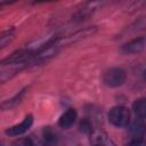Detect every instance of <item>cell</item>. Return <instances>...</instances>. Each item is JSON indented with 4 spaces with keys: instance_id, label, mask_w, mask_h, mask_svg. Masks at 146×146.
<instances>
[{
    "instance_id": "1",
    "label": "cell",
    "mask_w": 146,
    "mask_h": 146,
    "mask_svg": "<svg viewBox=\"0 0 146 146\" xmlns=\"http://www.w3.org/2000/svg\"><path fill=\"white\" fill-rule=\"evenodd\" d=\"M108 120L115 127H127L130 121V111L124 106H115L110 111Z\"/></svg>"
},
{
    "instance_id": "2",
    "label": "cell",
    "mask_w": 146,
    "mask_h": 146,
    "mask_svg": "<svg viewBox=\"0 0 146 146\" xmlns=\"http://www.w3.org/2000/svg\"><path fill=\"white\" fill-rule=\"evenodd\" d=\"M125 80V72L120 67H112L103 75V81L108 87H119Z\"/></svg>"
},
{
    "instance_id": "3",
    "label": "cell",
    "mask_w": 146,
    "mask_h": 146,
    "mask_svg": "<svg viewBox=\"0 0 146 146\" xmlns=\"http://www.w3.org/2000/svg\"><path fill=\"white\" fill-rule=\"evenodd\" d=\"M32 57L31 52L27 49H18L9 55L7 58L1 60V65L5 64H24Z\"/></svg>"
},
{
    "instance_id": "4",
    "label": "cell",
    "mask_w": 146,
    "mask_h": 146,
    "mask_svg": "<svg viewBox=\"0 0 146 146\" xmlns=\"http://www.w3.org/2000/svg\"><path fill=\"white\" fill-rule=\"evenodd\" d=\"M90 144L92 146H116L114 141L103 130L96 129L90 132Z\"/></svg>"
},
{
    "instance_id": "5",
    "label": "cell",
    "mask_w": 146,
    "mask_h": 146,
    "mask_svg": "<svg viewBox=\"0 0 146 146\" xmlns=\"http://www.w3.org/2000/svg\"><path fill=\"white\" fill-rule=\"evenodd\" d=\"M32 123H33V116H32V115H26V116L24 117V120H23L19 124H15V125L8 128V129L6 130V133H7L8 136H10V137L21 136V135H23L24 132H26V131L31 128Z\"/></svg>"
},
{
    "instance_id": "6",
    "label": "cell",
    "mask_w": 146,
    "mask_h": 146,
    "mask_svg": "<svg viewBox=\"0 0 146 146\" xmlns=\"http://www.w3.org/2000/svg\"><path fill=\"white\" fill-rule=\"evenodd\" d=\"M24 64H5L1 65V71H0V80L1 82H6L10 78H13L15 74H17L24 66Z\"/></svg>"
},
{
    "instance_id": "7",
    "label": "cell",
    "mask_w": 146,
    "mask_h": 146,
    "mask_svg": "<svg viewBox=\"0 0 146 146\" xmlns=\"http://www.w3.org/2000/svg\"><path fill=\"white\" fill-rule=\"evenodd\" d=\"M146 49V36H140L131 40L123 46V50L128 54H138Z\"/></svg>"
},
{
    "instance_id": "8",
    "label": "cell",
    "mask_w": 146,
    "mask_h": 146,
    "mask_svg": "<svg viewBox=\"0 0 146 146\" xmlns=\"http://www.w3.org/2000/svg\"><path fill=\"white\" fill-rule=\"evenodd\" d=\"M75 119H76V111L74 108H68L59 117L58 125L62 127V128L67 129V128H70V127H72L74 124Z\"/></svg>"
},
{
    "instance_id": "9",
    "label": "cell",
    "mask_w": 146,
    "mask_h": 146,
    "mask_svg": "<svg viewBox=\"0 0 146 146\" xmlns=\"http://www.w3.org/2000/svg\"><path fill=\"white\" fill-rule=\"evenodd\" d=\"M129 131H130V133L132 135V137L135 139H140L144 136L145 131H146V127H145V124L143 123L141 120H136L131 123Z\"/></svg>"
},
{
    "instance_id": "10",
    "label": "cell",
    "mask_w": 146,
    "mask_h": 146,
    "mask_svg": "<svg viewBox=\"0 0 146 146\" xmlns=\"http://www.w3.org/2000/svg\"><path fill=\"white\" fill-rule=\"evenodd\" d=\"M41 140L46 146H55L57 143V137L56 133L54 132V130L49 127L43 128L42 129V136H41Z\"/></svg>"
},
{
    "instance_id": "11",
    "label": "cell",
    "mask_w": 146,
    "mask_h": 146,
    "mask_svg": "<svg viewBox=\"0 0 146 146\" xmlns=\"http://www.w3.org/2000/svg\"><path fill=\"white\" fill-rule=\"evenodd\" d=\"M133 112L139 119H146V98H139L133 103Z\"/></svg>"
},
{
    "instance_id": "12",
    "label": "cell",
    "mask_w": 146,
    "mask_h": 146,
    "mask_svg": "<svg viewBox=\"0 0 146 146\" xmlns=\"http://www.w3.org/2000/svg\"><path fill=\"white\" fill-rule=\"evenodd\" d=\"M24 91H25V90L21 91L18 95H16V96H15L14 98H11L10 100H6L5 103H2L1 108H2L3 111H6V110H9V108L14 107L15 105H17V103H19V102H21V99H22V97H23V95H24Z\"/></svg>"
},
{
    "instance_id": "13",
    "label": "cell",
    "mask_w": 146,
    "mask_h": 146,
    "mask_svg": "<svg viewBox=\"0 0 146 146\" xmlns=\"http://www.w3.org/2000/svg\"><path fill=\"white\" fill-rule=\"evenodd\" d=\"M14 38V30H8L6 32H3L0 36V47L3 48L7 46V43H9Z\"/></svg>"
},
{
    "instance_id": "14",
    "label": "cell",
    "mask_w": 146,
    "mask_h": 146,
    "mask_svg": "<svg viewBox=\"0 0 146 146\" xmlns=\"http://www.w3.org/2000/svg\"><path fill=\"white\" fill-rule=\"evenodd\" d=\"M11 146H33V140L27 137L18 138L11 144Z\"/></svg>"
},
{
    "instance_id": "15",
    "label": "cell",
    "mask_w": 146,
    "mask_h": 146,
    "mask_svg": "<svg viewBox=\"0 0 146 146\" xmlns=\"http://www.w3.org/2000/svg\"><path fill=\"white\" fill-rule=\"evenodd\" d=\"M80 128H81V130H82L83 132H91V131H92V130H91V123H90L89 120H87V119H84V120L81 121Z\"/></svg>"
},
{
    "instance_id": "16",
    "label": "cell",
    "mask_w": 146,
    "mask_h": 146,
    "mask_svg": "<svg viewBox=\"0 0 146 146\" xmlns=\"http://www.w3.org/2000/svg\"><path fill=\"white\" fill-rule=\"evenodd\" d=\"M144 79H145V80H146V71H145V72H144Z\"/></svg>"
}]
</instances>
